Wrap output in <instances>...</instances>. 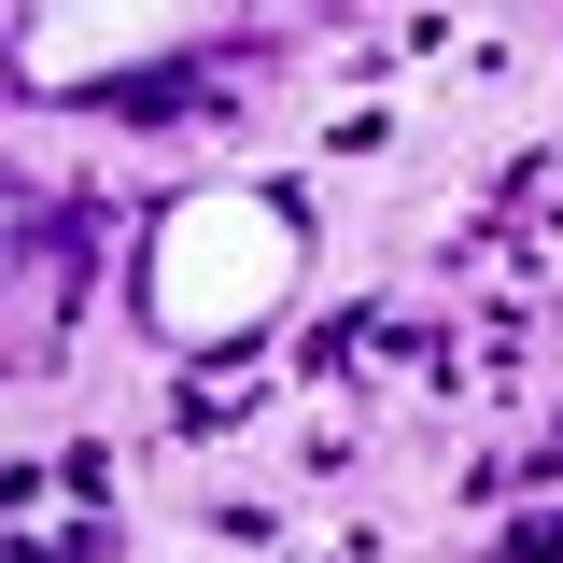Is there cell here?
<instances>
[{
    "label": "cell",
    "mask_w": 563,
    "mask_h": 563,
    "mask_svg": "<svg viewBox=\"0 0 563 563\" xmlns=\"http://www.w3.org/2000/svg\"><path fill=\"white\" fill-rule=\"evenodd\" d=\"M169 29L155 14H57V29H29V70H113V57H155Z\"/></svg>",
    "instance_id": "2"
},
{
    "label": "cell",
    "mask_w": 563,
    "mask_h": 563,
    "mask_svg": "<svg viewBox=\"0 0 563 563\" xmlns=\"http://www.w3.org/2000/svg\"><path fill=\"white\" fill-rule=\"evenodd\" d=\"M282 282H296L282 198H184L155 225V324H169V339H240Z\"/></svg>",
    "instance_id": "1"
}]
</instances>
